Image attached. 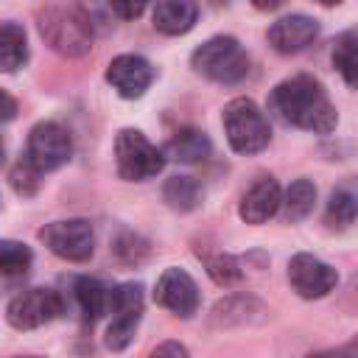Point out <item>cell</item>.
<instances>
[{"label":"cell","instance_id":"6da1fadb","mask_svg":"<svg viewBox=\"0 0 358 358\" xmlns=\"http://www.w3.org/2000/svg\"><path fill=\"white\" fill-rule=\"evenodd\" d=\"M268 106L285 123L305 129V131H316V134H327L338 123L336 106L330 103L324 87L313 76H291L280 81L271 90Z\"/></svg>","mask_w":358,"mask_h":358},{"label":"cell","instance_id":"7a4b0ae2","mask_svg":"<svg viewBox=\"0 0 358 358\" xmlns=\"http://www.w3.org/2000/svg\"><path fill=\"white\" fill-rule=\"evenodd\" d=\"M36 25L50 50L76 59L92 48V20L90 11L73 3H50L36 11Z\"/></svg>","mask_w":358,"mask_h":358},{"label":"cell","instance_id":"3957f363","mask_svg":"<svg viewBox=\"0 0 358 358\" xmlns=\"http://www.w3.org/2000/svg\"><path fill=\"white\" fill-rule=\"evenodd\" d=\"M190 64L199 76L215 84H238L249 76V53L241 48L235 36H224V34L201 42L193 50Z\"/></svg>","mask_w":358,"mask_h":358},{"label":"cell","instance_id":"277c9868","mask_svg":"<svg viewBox=\"0 0 358 358\" xmlns=\"http://www.w3.org/2000/svg\"><path fill=\"white\" fill-rule=\"evenodd\" d=\"M221 120H224L227 140H229L232 151H238V154H257L271 140L268 120L252 98H232L224 106Z\"/></svg>","mask_w":358,"mask_h":358},{"label":"cell","instance_id":"5b68a950","mask_svg":"<svg viewBox=\"0 0 358 358\" xmlns=\"http://www.w3.org/2000/svg\"><path fill=\"white\" fill-rule=\"evenodd\" d=\"M115 162L117 173L126 182H145L157 176L165 165L162 151L137 129H120L115 137Z\"/></svg>","mask_w":358,"mask_h":358},{"label":"cell","instance_id":"8992f818","mask_svg":"<svg viewBox=\"0 0 358 358\" xmlns=\"http://www.w3.org/2000/svg\"><path fill=\"white\" fill-rule=\"evenodd\" d=\"M106 313H112V322L106 327V347L112 352H120L131 344L134 330L140 324L143 316V285L140 282H123L109 288V308Z\"/></svg>","mask_w":358,"mask_h":358},{"label":"cell","instance_id":"52a82bcc","mask_svg":"<svg viewBox=\"0 0 358 358\" xmlns=\"http://www.w3.org/2000/svg\"><path fill=\"white\" fill-rule=\"evenodd\" d=\"M73 157V137L70 131L56 123V120H42L31 129L28 143H25V154L22 159L36 171V173H48L62 168L67 159Z\"/></svg>","mask_w":358,"mask_h":358},{"label":"cell","instance_id":"ba28073f","mask_svg":"<svg viewBox=\"0 0 358 358\" xmlns=\"http://www.w3.org/2000/svg\"><path fill=\"white\" fill-rule=\"evenodd\" d=\"M39 241L62 260L84 263L95 252V232L92 224L84 218H67V221H50L39 229Z\"/></svg>","mask_w":358,"mask_h":358},{"label":"cell","instance_id":"9c48e42d","mask_svg":"<svg viewBox=\"0 0 358 358\" xmlns=\"http://www.w3.org/2000/svg\"><path fill=\"white\" fill-rule=\"evenodd\" d=\"M62 313H64V296L53 288H28L17 294L6 308V319L17 330L42 327Z\"/></svg>","mask_w":358,"mask_h":358},{"label":"cell","instance_id":"30bf717a","mask_svg":"<svg viewBox=\"0 0 358 358\" xmlns=\"http://www.w3.org/2000/svg\"><path fill=\"white\" fill-rule=\"evenodd\" d=\"M288 282L302 299H319L336 288L338 271L330 263H324L308 252H299L288 263Z\"/></svg>","mask_w":358,"mask_h":358},{"label":"cell","instance_id":"8fae6325","mask_svg":"<svg viewBox=\"0 0 358 358\" xmlns=\"http://www.w3.org/2000/svg\"><path fill=\"white\" fill-rule=\"evenodd\" d=\"M154 302L168 308L171 313L182 316V319H190L196 310H199V288H196V280L185 271V268H165L157 280V288H154Z\"/></svg>","mask_w":358,"mask_h":358},{"label":"cell","instance_id":"7c38bea8","mask_svg":"<svg viewBox=\"0 0 358 358\" xmlns=\"http://www.w3.org/2000/svg\"><path fill=\"white\" fill-rule=\"evenodd\" d=\"M106 81L117 90V95H123V98H140L151 87V81H154V67L143 56L123 53V56H115L109 62Z\"/></svg>","mask_w":358,"mask_h":358},{"label":"cell","instance_id":"4fadbf2b","mask_svg":"<svg viewBox=\"0 0 358 358\" xmlns=\"http://www.w3.org/2000/svg\"><path fill=\"white\" fill-rule=\"evenodd\" d=\"M319 36V22L308 14H288L271 22L268 45L277 53H299Z\"/></svg>","mask_w":358,"mask_h":358},{"label":"cell","instance_id":"5bb4252c","mask_svg":"<svg viewBox=\"0 0 358 358\" xmlns=\"http://www.w3.org/2000/svg\"><path fill=\"white\" fill-rule=\"evenodd\" d=\"M282 204V193H280V185L277 179L271 176H263L257 179L241 199L238 204V215L246 221V224H266L271 215H277Z\"/></svg>","mask_w":358,"mask_h":358},{"label":"cell","instance_id":"9a60e30c","mask_svg":"<svg viewBox=\"0 0 358 358\" xmlns=\"http://www.w3.org/2000/svg\"><path fill=\"white\" fill-rule=\"evenodd\" d=\"M196 17H199V6L187 3V0H162L151 11L154 28L159 34H168V36L187 34L196 25Z\"/></svg>","mask_w":358,"mask_h":358},{"label":"cell","instance_id":"2e32d148","mask_svg":"<svg viewBox=\"0 0 358 358\" xmlns=\"http://www.w3.org/2000/svg\"><path fill=\"white\" fill-rule=\"evenodd\" d=\"M73 305L84 322H95L109 308V285L95 277H78L73 282Z\"/></svg>","mask_w":358,"mask_h":358},{"label":"cell","instance_id":"e0dca14e","mask_svg":"<svg viewBox=\"0 0 358 358\" xmlns=\"http://www.w3.org/2000/svg\"><path fill=\"white\" fill-rule=\"evenodd\" d=\"M210 148L213 145L201 129H182L165 143L162 157L176 159V162H201L210 157Z\"/></svg>","mask_w":358,"mask_h":358},{"label":"cell","instance_id":"ac0fdd59","mask_svg":"<svg viewBox=\"0 0 358 358\" xmlns=\"http://www.w3.org/2000/svg\"><path fill=\"white\" fill-rule=\"evenodd\" d=\"M28 59V36L17 22H0V73H14Z\"/></svg>","mask_w":358,"mask_h":358},{"label":"cell","instance_id":"d6986e66","mask_svg":"<svg viewBox=\"0 0 358 358\" xmlns=\"http://www.w3.org/2000/svg\"><path fill=\"white\" fill-rule=\"evenodd\" d=\"M162 199L168 201V207L179 213H190L201 204V185L193 176H171L162 187Z\"/></svg>","mask_w":358,"mask_h":358},{"label":"cell","instance_id":"ffe728a7","mask_svg":"<svg viewBox=\"0 0 358 358\" xmlns=\"http://www.w3.org/2000/svg\"><path fill=\"white\" fill-rule=\"evenodd\" d=\"M285 218L288 221H302L305 215L313 213V204H316V187L310 179H296L291 182L288 193H285Z\"/></svg>","mask_w":358,"mask_h":358},{"label":"cell","instance_id":"44dd1931","mask_svg":"<svg viewBox=\"0 0 358 358\" xmlns=\"http://www.w3.org/2000/svg\"><path fill=\"white\" fill-rule=\"evenodd\" d=\"M249 310H266V308L252 296H229L213 308V322L215 324H243V322H249Z\"/></svg>","mask_w":358,"mask_h":358},{"label":"cell","instance_id":"7402d4cb","mask_svg":"<svg viewBox=\"0 0 358 358\" xmlns=\"http://www.w3.org/2000/svg\"><path fill=\"white\" fill-rule=\"evenodd\" d=\"M31 249L20 241H8V238H0V274L3 277H20L31 268Z\"/></svg>","mask_w":358,"mask_h":358},{"label":"cell","instance_id":"603a6c76","mask_svg":"<svg viewBox=\"0 0 358 358\" xmlns=\"http://www.w3.org/2000/svg\"><path fill=\"white\" fill-rule=\"evenodd\" d=\"M355 34L347 31L336 39V48H333V64L336 70L341 73V78L347 81V87H355V76H358V53H355Z\"/></svg>","mask_w":358,"mask_h":358},{"label":"cell","instance_id":"cb8c5ba5","mask_svg":"<svg viewBox=\"0 0 358 358\" xmlns=\"http://www.w3.org/2000/svg\"><path fill=\"white\" fill-rule=\"evenodd\" d=\"M324 218H327V224H330L333 229H347V227H352V221H355V196H352L350 190H336V193L330 196V201H327Z\"/></svg>","mask_w":358,"mask_h":358},{"label":"cell","instance_id":"d4e9b609","mask_svg":"<svg viewBox=\"0 0 358 358\" xmlns=\"http://www.w3.org/2000/svg\"><path fill=\"white\" fill-rule=\"evenodd\" d=\"M204 266H207V274H210L218 285H235V282L243 277L241 263H238L232 255H227V252H215V255L204 257Z\"/></svg>","mask_w":358,"mask_h":358},{"label":"cell","instance_id":"484cf974","mask_svg":"<svg viewBox=\"0 0 358 358\" xmlns=\"http://www.w3.org/2000/svg\"><path fill=\"white\" fill-rule=\"evenodd\" d=\"M112 252H115L123 263H137V260H143V257L148 255V243H145L140 235H134V232H120L117 241L112 243Z\"/></svg>","mask_w":358,"mask_h":358},{"label":"cell","instance_id":"4316f807","mask_svg":"<svg viewBox=\"0 0 358 358\" xmlns=\"http://www.w3.org/2000/svg\"><path fill=\"white\" fill-rule=\"evenodd\" d=\"M39 176H42V173H36V171L20 157V162H17L14 171H11V185H14V190H17L20 196H34L36 187H39Z\"/></svg>","mask_w":358,"mask_h":358},{"label":"cell","instance_id":"83f0119b","mask_svg":"<svg viewBox=\"0 0 358 358\" xmlns=\"http://www.w3.org/2000/svg\"><path fill=\"white\" fill-rule=\"evenodd\" d=\"M148 358H190V352H187V347L179 344V341H162V344H157V347L151 350Z\"/></svg>","mask_w":358,"mask_h":358},{"label":"cell","instance_id":"f1b7e54d","mask_svg":"<svg viewBox=\"0 0 358 358\" xmlns=\"http://www.w3.org/2000/svg\"><path fill=\"white\" fill-rule=\"evenodd\" d=\"M308 358H358V347H355V341H350V344H344V347H333V350L310 352Z\"/></svg>","mask_w":358,"mask_h":358},{"label":"cell","instance_id":"f546056e","mask_svg":"<svg viewBox=\"0 0 358 358\" xmlns=\"http://www.w3.org/2000/svg\"><path fill=\"white\" fill-rule=\"evenodd\" d=\"M109 8H112V14H117V17H123V20H134V17H140V14L145 11L143 3H112Z\"/></svg>","mask_w":358,"mask_h":358},{"label":"cell","instance_id":"4dcf8cb0","mask_svg":"<svg viewBox=\"0 0 358 358\" xmlns=\"http://www.w3.org/2000/svg\"><path fill=\"white\" fill-rule=\"evenodd\" d=\"M14 115H17V101H14L6 90H0V123L11 120Z\"/></svg>","mask_w":358,"mask_h":358},{"label":"cell","instance_id":"1f68e13d","mask_svg":"<svg viewBox=\"0 0 358 358\" xmlns=\"http://www.w3.org/2000/svg\"><path fill=\"white\" fill-rule=\"evenodd\" d=\"M3 157H6V145H3V140H0V165H3Z\"/></svg>","mask_w":358,"mask_h":358},{"label":"cell","instance_id":"d6a6232c","mask_svg":"<svg viewBox=\"0 0 358 358\" xmlns=\"http://www.w3.org/2000/svg\"><path fill=\"white\" fill-rule=\"evenodd\" d=\"M31 358H34V355H31Z\"/></svg>","mask_w":358,"mask_h":358}]
</instances>
